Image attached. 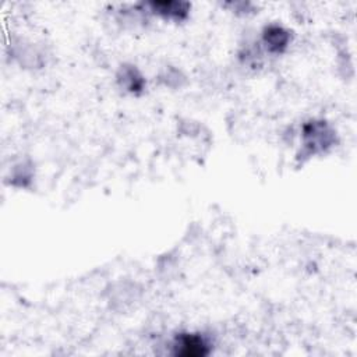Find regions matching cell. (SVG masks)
I'll list each match as a JSON object with an SVG mask.
<instances>
[{
  "label": "cell",
  "mask_w": 357,
  "mask_h": 357,
  "mask_svg": "<svg viewBox=\"0 0 357 357\" xmlns=\"http://www.w3.org/2000/svg\"><path fill=\"white\" fill-rule=\"evenodd\" d=\"M173 346L174 354L183 357H202L209 353V343L199 333H181Z\"/></svg>",
  "instance_id": "cell-1"
},
{
  "label": "cell",
  "mask_w": 357,
  "mask_h": 357,
  "mask_svg": "<svg viewBox=\"0 0 357 357\" xmlns=\"http://www.w3.org/2000/svg\"><path fill=\"white\" fill-rule=\"evenodd\" d=\"M331 135L332 132L325 124L311 121L304 127V145L311 152L322 151L331 144Z\"/></svg>",
  "instance_id": "cell-2"
},
{
  "label": "cell",
  "mask_w": 357,
  "mask_h": 357,
  "mask_svg": "<svg viewBox=\"0 0 357 357\" xmlns=\"http://www.w3.org/2000/svg\"><path fill=\"white\" fill-rule=\"evenodd\" d=\"M262 40L269 52L282 53L289 46L290 32L280 25H269L264 29Z\"/></svg>",
  "instance_id": "cell-3"
},
{
  "label": "cell",
  "mask_w": 357,
  "mask_h": 357,
  "mask_svg": "<svg viewBox=\"0 0 357 357\" xmlns=\"http://www.w3.org/2000/svg\"><path fill=\"white\" fill-rule=\"evenodd\" d=\"M151 10L165 18L170 20H183L188 14L190 6L187 3L181 1H173V0H165V1H151L148 4Z\"/></svg>",
  "instance_id": "cell-4"
},
{
  "label": "cell",
  "mask_w": 357,
  "mask_h": 357,
  "mask_svg": "<svg viewBox=\"0 0 357 357\" xmlns=\"http://www.w3.org/2000/svg\"><path fill=\"white\" fill-rule=\"evenodd\" d=\"M123 82H124L126 88L130 92L141 91L142 85H144V79H142L141 74L135 68H124V71H123Z\"/></svg>",
  "instance_id": "cell-5"
}]
</instances>
